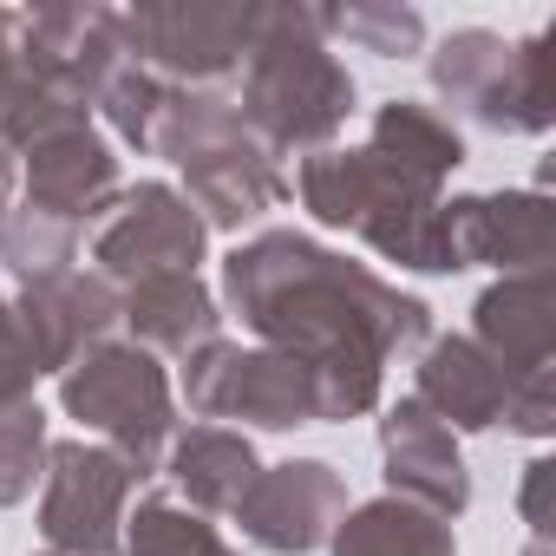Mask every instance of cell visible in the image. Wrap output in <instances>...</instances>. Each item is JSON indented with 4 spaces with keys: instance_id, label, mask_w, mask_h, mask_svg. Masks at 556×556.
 Listing matches in <instances>:
<instances>
[{
    "instance_id": "cell-1",
    "label": "cell",
    "mask_w": 556,
    "mask_h": 556,
    "mask_svg": "<svg viewBox=\"0 0 556 556\" xmlns=\"http://www.w3.org/2000/svg\"><path fill=\"white\" fill-rule=\"evenodd\" d=\"M223 295L249 334L275 354H295L315 374L321 419H361L380 406V374L393 354H413L432 334V308L400 295L374 268L295 236L268 229L223 262Z\"/></svg>"
},
{
    "instance_id": "cell-2",
    "label": "cell",
    "mask_w": 556,
    "mask_h": 556,
    "mask_svg": "<svg viewBox=\"0 0 556 556\" xmlns=\"http://www.w3.org/2000/svg\"><path fill=\"white\" fill-rule=\"evenodd\" d=\"M236 112L268 157L328 151V138L354 112V79L328 53L321 8H255V40L242 60Z\"/></svg>"
},
{
    "instance_id": "cell-3",
    "label": "cell",
    "mask_w": 556,
    "mask_h": 556,
    "mask_svg": "<svg viewBox=\"0 0 556 556\" xmlns=\"http://www.w3.org/2000/svg\"><path fill=\"white\" fill-rule=\"evenodd\" d=\"M302 203L315 223L328 229H361L374 242V255L400 262V268H426V275H452V249H445V197L432 177H413L406 164L367 151H315L295 177Z\"/></svg>"
},
{
    "instance_id": "cell-4",
    "label": "cell",
    "mask_w": 556,
    "mask_h": 556,
    "mask_svg": "<svg viewBox=\"0 0 556 556\" xmlns=\"http://www.w3.org/2000/svg\"><path fill=\"white\" fill-rule=\"evenodd\" d=\"M60 400H66V413H73L79 426L105 432V445H112L138 478H151V471L164 465L170 439H177L170 380H164L157 354H144V348H118V341L92 348L79 367H66Z\"/></svg>"
},
{
    "instance_id": "cell-5",
    "label": "cell",
    "mask_w": 556,
    "mask_h": 556,
    "mask_svg": "<svg viewBox=\"0 0 556 556\" xmlns=\"http://www.w3.org/2000/svg\"><path fill=\"white\" fill-rule=\"evenodd\" d=\"M184 400H190L197 419H249V426H268V432L321 419L315 374L295 354L229 348V341H210L184 361Z\"/></svg>"
},
{
    "instance_id": "cell-6",
    "label": "cell",
    "mask_w": 556,
    "mask_h": 556,
    "mask_svg": "<svg viewBox=\"0 0 556 556\" xmlns=\"http://www.w3.org/2000/svg\"><path fill=\"white\" fill-rule=\"evenodd\" d=\"M118 34L144 73L210 86L249 60L255 8H236V0H138L118 14Z\"/></svg>"
},
{
    "instance_id": "cell-7",
    "label": "cell",
    "mask_w": 556,
    "mask_h": 556,
    "mask_svg": "<svg viewBox=\"0 0 556 556\" xmlns=\"http://www.w3.org/2000/svg\"><path fill=\"white\" fill-rule=\"evenodd\" d=\"M40 478H47V491H40L47 549L118 556V523H125V497H131L138 471L112 445L60 439V445H47V471Z\"/></svg>"
},
{
    "instance_id": "cell-8",
    "label": "cell",
    "mask_w": 556,
    "mask_h": 556,
    "mask_svg": "<svg viewBox=\"0 0 556 556\" xmlns=\"http://www.w3.org/2000/svg\"><path fill=\"white\" fill-rule=\"evenodd\" d=\"M203 242H210V229L190 210V197H177L170 184H138L105 210V223L92 236V262L112 289L118 282L138 289V282H157V275H197Z\"/></svg>"
},
{
    "instance_id": "cell-9",
    "label": "cell",
    "mask_w": 556,
    "mask_h": 556,
    "mask_svg": "<svg viewBox=\"0 0 556 556\" xmlns=\"http://www.w3.org/2000/svg\"><path fill=\"white\" fill-rule=\"evenodd\" d=\"M341 517H348V484L321 458H289V465L255 471L249 497L236 504V523L262 549H275V556H308V549H321Z\"/></svg>"
},
{
    "instance_id": "cell-10",
    "label": "cell",
    "mask_w": 556,
    "mask_h": 556,
    "mask_svg": "<svg viewBox=\"0 0 556 556\" xmlns=\"http://www.w3.org/2000/svg\"><path fill=\"white\" fill-rule=\"evenodd\" d=\"M21 60H27V79L92 112V99L131 53L112 8H40V14H21Z\"/></svg>"
},
{
    "instance_id": "cell-11",
    "label": "cell",
    "mask_w": 556,
    "mask_h": 556,
    "mask_svg": "<svg viewBox=\"0 0 556 556\" xmlns=\"http://www.w3.org/2000/svg\"><path fill=\"white\" fill-rule=\"evenodd\" d=\"M118 308H125V295L105 282V275H79V268L53 275V282H27L21 302H14L40 374H66L92 348H105V334L118 328Z\"/></svg>"
},
{
    "instance_id": "cell-12",
    "label": "cell",
    "mask_w": 556,
    "mask_h": 556,
    "mask_svg": "<svg viewBox=\"0 0 556 556\" xmlns=\"http://www.w3.org/2000/svg\"><path fill=\"white\" fill-rule=\"evenodd\" d=\"M452 268L491 262L504 275H530L549 262V197L543 190H491V197H452L439 210Z\"/></svg>"
},
{
    "instance_id": "cell-13",
    "label": "cell",
    "mask_w": 556,
    "mask_h": 556,
    "mask_svg": "<svg viewBox=\"0 0 556 556\" xmlns=\"http://www.w3.org/2000/svg\"><path fill=\"white\" fill-rule=\"evenodd\" d=\"M380 452H387V484L393 497L432 510V517H458L471 504V478H465V458H458V439L445 419H432L413 393L380 419Z\"/></svg>"
},
{
    "instance_id": "cell-14",
    "label": "cell",
    "mask_w": 556,
    "mask_h": 556,
    "mask_svg": "<svg viewBox=\"0 0 556 556\" xmlns=\"http://www.w3.org/2000/svg\"><path fill=\"white\" fill-rule=\"evenodd\" d=\"M112 203H118V157H112V144L92 125L60 131V138L27 151V210L86 229Z\"/></svg>"
},
{
    "instance_id": "cell-15",
    "label": "cell",
    "mask_w": 556,
    "mask_h": 556,
    "mask_svg": "<svg viewBox=\"0 0 556 556\" xmlns=\"http://www.w3.org/2000/svg\"><path fill=\"white\" fill-rule=\"evenodd\" d=\"M471 315H478V334H471V341L497 361V374H504L510 387L549 374V341H556V328H549V282H543V268L491 282Z\"/></svg>"
},
{
    "instance_id": "cell-16",
    "label": "cell",
    "mask_w": 556,
    "mask_h": 556,
    "mask_svg": "<svg viewBox=\"0 0 556 556\" xmlns=\"http://www.w3.org/2000/svg\"><path fill=\"white\" fill-rule=\"evenodd\" d=\"M413 400H419L432 419H445L452 432H484V426L504 419L510 380L497 374V361H491L471 334H452V341H432V348H426Z\"/></svg>"
},
{
    "instance_id": "cell-17",
    "label": "cell",
    "mask_w": 556,
    "mask_h": 556,
    "mask_svg": "<svg viewBox=\"0 0 556 556\" xmlns=\"http://www.w3.org/2000/svg\"><path fill=\"white\" fill-rule=\"evenodd\" d=\"M184 177H190V210L203 216V229H242L289 197V177L275 170V157L255 138H236V144L184 164Z\"/></svg>"
},
{
    "instance_id": "cell-18",
    "label": "cell",
    "mask_w": 556,
    "mask_h": 556,
    "mask_svg": "<svg viewBox=\"0 0 556 556\" xmlns=\"http://www.w3.org/2000/svg\"><path fill=\"white\" fill-rule=\"evenodd\" d=\"M118 321H131L138 348L144 354H177L190 361L197 348L223 341V315H216V295L197 282V275H157V282H138L118 308Z\"/></svg>"
},
{
    "instance_id": "cell-19",
    "label": "cell",
    "mask_w": 556,
    "mask_h": 556,
    "mask_svg": "<svg viewBox=\"0 0 556 556\" xmlns=\"http://www.w3.org/2000/svg\"><path fill=\"white\" fill-rule=\"evenodd\" d=\"M164 465H170L177 491L197 510H229V517H236V504L249 497V484L262 471L255 465V445L242 432H223V426H190L184 439H170Z\"/></svg>"
},
{
    "instance_id": "cell-20",
    "label": "cell",
    "mask_w": 556,
    "mask_h": 556,
    "mask_svg": "<svg viewBox=\"0 0 556 556\" xmlns=\"http://www.w3.org/2000/svg\"><path fill=\"white\" fill-rule=\"evenodd\" d=\"M328 543H334V556H458L452 523L406 504V497H393V491L348 510Z\"/></svg>"
},
{
    "instance_id": "cell-21",
    "label": "cell",
    "mask_w": 556,
    "mask_h": 556,
    "mask_svg": "<svg viewBox=\"0 0 556 556\" xmlns=\"http://www.w3.org/2000/svg\"><path fill=\"white\" fill-rule=\"evenodd\" d=\"M249 138L242 112L229 92H203V86H170L164 92V112H157V131H151V151L170 157V164H197L223 144Z\"/></svg>"
},
{
    "instance_id": "cell-22",
    "label": "cell",
    "mask_w": 556,
    "mask_h": 556,
    "mask_svg": "<svg viewBox=\"0 0 556 556\" xmlns=\"http://www.w3.org/2000/svg\"><path fill=\"white\" fill-rule=\"evenodd\" d=\"M374 151L393 157V164H406L413 177H432V184H445V177L465 164V138H458V125L439 118V112L419 105V99H393V105H380V118H374Z\"/></svg>"
},
{
    "instance_id": "cell-23",
    "label": "cell",
    "mask_w": 556,
    "mask_h": 556,
    "mask_svg": "<svg viewBox=\"0 0 556 556\" xmlns=\"http://www.w3.org/2000/svg\"><path fill=\"white\" fill-rule=\"evenodd\" d=\"M549 47H556V34H530V40L510 47V66H504V79H497L478 125H491V131H549V118H556Z\"/></svg>"
},
{
    "instance_id": "cell-24",
    "label": "cell",
    "mask_w": 556,
    "mask_h": 556,
    "mask_svg": "<svg viewBox=\"0 0 556 556\" xmlns=\"http://www.w3.org/2000/svg\"><path fill=\"white\" fill-rule=\"evenodd\" d=\"M504 66H510V47H504L497 34H484V27H465V34H452V40L432 53V86H439V99H452V105H465L471 118H484V105H491Z\"/></svg>"
},
{
    "instance_id": "cell-25",
    "label": "cell",
    "mask_w": 556,
    "mask_h": 556,
    "mask_svg": "<svg viewBox=\"0 0 556 556\" xmlns=\"http://www.w3.org/2000/svg\"><path fill=\"white\" fill-rule=\"evenodd\" d=\"M0 262H8L27 282H53V275H73L79 262V229L60 223V216H40V210H8L0 223Z\"/></svg>"
},
{
    "instance_id": "cell-26",
    "label": "cell",
    "mask_w": 556,
    "mask_h": 556,
    "mask_svg": "<svg viewBox=\"0 0 556 556\" xmlns=\"http://www.w3.org/2000/svg\"><path fill=\"white\" fill-rule=\"evenodd\" d=\"M125 556H229V543H223L190 504L144 497V504L125 517Z\"/></svg>"
},
{
    "instance_id": "cell-27",
    "label": "cell",
    "mask_w": 556,
    "mask_h": 556,
    "mask_svg": "<svg viewBox=\"0 0 556 556\" xmlns=\"http://www.w3.org/2000/svg\"><path fill=\"white\" fill-rule=\"evenodd\" d=\"M328 34H348L361 53H380V60H406L426 47V21L413 8H393V0H361V8H321Z\"/></svg>"
},
{
    "instance_id": "cell-28",
    "label": "cell",
    "mask_w": 556,
    "mask_h": 556,
    "mask_svg": "<svg viewBox=\"0 0 556 556\" xmlns=\"http://www.w3.org/2000/svg\"><path fill=\"white\" fill-rule=\"evenodd\" d=\"M40 465H47V413L34 400L0 406V510L34 497Z\"/></svg>"
},
{
    "instance_id": "cell-29",
    "label": "cell",
    "mask_w": 556,
    "mask_h": 556,
    "mask_svg": "<svg viewBox=\"0 0 556 556\" xmlns=\"http://www.w3.org/2000/svg\"><path fill=\"white\" fill-rule=\"evenodd\" d=\"M164 79L157 73H144L138 60H125L112 79H105V92L92 99L99 112H105V125L125 138V144H138V151H151V131H157V112H164Z\"/></svg>"
},
{
    "instance_id": "cell-30",
    "label": "cell",
    "mask_w": 556,
    "mask_h": 556,
    "mask_svg": "<svg viewBox=\"0 0 556 556\" xmlns=\"http://www.w3.org/2000/svg\"><path fill=\"white\" fill-rule=\"evenodd\" d=\"M34 380H40V361L21 334V315H14V302H0V406L34 400Z\"/></svg>"
},
{
    "instance_id": "cell-31",
    "label": "cell",
    "mask_w": 556,
    "mask_h": 556,
    "mask_svg": "<svg viewBox=\"0 0 556 556\" xmlns=\"http://www.w3.org/2000/svg\"><path fill=\"white\" fill-rule=\"evenodd\" d=\"M27 79V60H21V14H0V112H8V99L21 92Z\"/></svg>"
},
{
    "instance_id": "cell-32",
    "label": "cell",
    "mask_w": 556,
    "mask_h": 556,
    "mask_svg": "<svg viewBox=\"0 0 556 556\" xmlns=\"http://www.w3.org/2000/svg\"><path fill=\"white\" fill-rule=\"evenodd\" d=\"M549 478H556V465L530 458V478H523V523H530V536H549Z\"/></svg>"
},
{
    "instance_id": "cell-33",
    "label": "cell",
    "mask_w": 556,
    "mask_h": 556,
    "mask_svg": "<svg viewBox=\"0 0 556 556\" xmlns=\"http://www.w3.org/2000/svg\"><path fill=\"white\" fill-rule=\"evenodd\" d=\"M8 203H14V151L0 144V210H8Z\"/></svg>"
},
{
    "instance_id": "cell-34",
    "label": "cell",
    "mask_w": 556,
    "mask_h": 556,
    "mask_svg": "<svg viewBox=\"0 0 556 556\" xmlns=\"http://www.w3.org/2000/svg\"><path fill=\"white\" fill-rule=\"evenodd\" d=\"M523 556H549V536H530V549Z\"/></svg>"
},
{
    "instance_id": "cell-35",
    "label": "cell",
    "mask_w": 556,
    "mask_h": 556,
    "mask_svg": "<svg viewBox=\"0 0 556 556\" xmlns=\"http://www.w3.org/2000/svg\"><path fill=\"white\" fill-rule=\"evenodd\" d=\"M40 556H73V549H40Z\"/></svg>"
},
{
    "instance_id": "cell-36",
    "label": "cell",
    "mask_w": 556,
    "mask_h": 556,
    "mask_svg": "<svg viewBox=\"0 0 556 556\" xmlns=\"http://www.w3.org/2000/svg\"><path fill=\"white\" fill-rule=\"evenodd\" d=\"M0 223H8V210H0Z\"/></svg>"
}]
</instances>
